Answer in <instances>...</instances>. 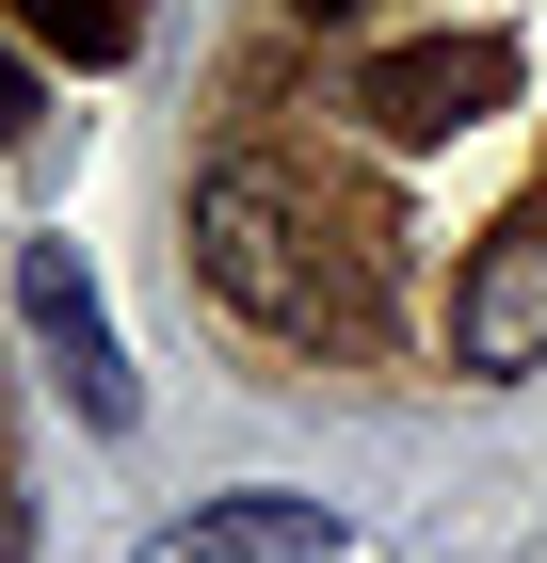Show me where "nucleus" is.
<instances>
[{
	"label": "nucleus",
	"instance_id": "f257e3e1",
	"mask_svg": "<svg viewBox=\"0 0 547 563\" xmlns=\"http://www.w3.org/2000/svg\"><path fill=\"white\" fill-rule=\"evenodd\" d=\"M194 274L242 306L258 339H338V322L371 306V290H354V242H338L274 162H210V177H194Z\"/></svg>",
	"mask_w": 547,
	"mask_h": 563
},
{
	"label": "nucleus",
	"instance_id": "f03ea898",
	"mask_svg": "<svg viewBox=\"0 0 547 563\" xmlns=\"http://www.w3.org/2000/svg\"><path fill=\"white\" fill-rule=\"evenodd\" d=\"M515 97V48L500 33H435V48H386L371 81H354V113H371L386 145H451V130H483Z\"/></svg>",
	"mask_w": 547,
	"mask_h": 563
},
{
	"label": "nucleus",
	"instance_id": "7ed1b4c3",
	"mask_svg": "<svg viewBox=\"0 0 547 563\" xmlns=\"http://www.w3.org/2000/svg\"><path fill=\"white\" fill-rule=\"evenodd\" d=\"M532 354H547V225H515L451 290V371H532Z\"/></svg>",
	"mask_w": 547,
	"mask_h": 563
},
{
	"label": "nucleus",
	"instance_id": "20e7f679",
	"mask_svg": "<svg viewBox=\"0 0 547 563\" xmlns=\"http://www.w3.org/2000/svg\"><path fill=\"white\" fill-rule=\"evenodd\" d=\"M17 306H33V339L65 354L81 419H97V434H129V354H113V322H97V290H81V258H65V242H33V258H17Z\"/></svg>",
	"mask_w": 547,
	"mask_h": 563
},
{
	"label": "nucleus",
	"instance_id": "39448f33",
	"mask_svg": "<svg viewBox=\"0 0 547 563\" xmlns=\"http://www.w3.org/2000/svg\"><path fill=\"white\" fill-rule=\"evenodd\" d=\"M322 548H338L322 499H226V516L177 531V563H322Z\"/></svg>",
	"mask_w": 547,
	"mask_h": 563
},
{
	"label": "nucleus",
	"instance_id": "423d86ee",
	"mask_svg": "<svg viewBox=\"0 0 547 563\" xmlns=\"http://www.w3.org/2000/svg\"><path fill=\"white\" fill-rule=\"evenodd\" d=\"M33 48H65V65H129L145 48V0H0Z\"/></svg>",
	"mask_w": 547,
	"mask_h": 563
},
{
	"label": "nucleus",
	"instance_id": "0eeeda50",
	"mask_svg": "<svg viewBox=\"0 0 547 563\" xmlns=\"http://www.w3.org/2000/svg\"><path fill=\"white\" fill-rule=\"evenodd\" d=\"M0 33H17V16H0ZM33 130V65H17V48H0V145Z\"/></svg>",
	"mask_w": 547,
	"mask_h": 563
},
{
	"label": "nucleus",
	"instance_id": "6e6552de",
	"mask_svg": "<svg viewBox=\"0 0 547 563\" xmlns=\"http://www.w3.org/2000/svg\"><path fill=\"white\" fill-rule=\"evenodd\" d=\"M291 16H354V0H291Z\"/></svg>",
	"mask_w": 547,
	"mask_h": 563
}]
</instances>
